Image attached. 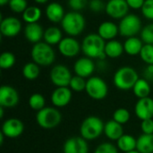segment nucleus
<instances>
[{
  "instance_id": "13",
  "label": "nucleus",
  "mask_w": 153,
  "mask_h": 153,
  "mask_svg": "<svg viewBox=\"0 0 153 153\" xmlns=\"http://www.w3.org/2000/svg\"><path fill=\"white\" fill-rule=\"evenodd\" d=\"M64 153H89L88 142L80 136L68 138L63 145Z\"/></svg>"
},
{
  "instance_id": "5",
  "label": "nucleus",
  "mask_w": 153,
  "mask_h": 153,
  "mask_svg": "<svg viewBox=\"0 0 153 153\" xmlns=\"http://www.w3.org/2000/svg\"><path fill=\"white\" fill-rule=\"evenodd\" d=\"M30 55L33 62L39 66H48L54 63L56 58V54L51 45L41 41L34 44Z\"/></svg>"
},
{
  "instance_id": "42",
  "label": "nucleus",
  "mask_w": 153,
  "mask_h": 153,
  "mask_svg": "<svg viewBox=\"0 0 153 153\" xmlns=\"http://www.w3.org/2000/svg\"><path fill=\"white\" fill-rule=\"evenodd\" d=\"M141 130L143 134H153V119H145L141 123Z\"/></svg>"
},
{
  "instance_id": "41",
  "label": "nucleus",
  "mask_w": 153,
  "mask_h": 153,
  "mask_svg": "<svg viewBox=\"0 0 153 153\" xmlns=\"http://www.w3.org/2000/svg\"><path fill=\"white\" fill-rule=\"evenodd\" d=\"M69 6L75 12L84 9L88 4V0H68Z\"/></svg>"
},
{
  "instance_id": "47",
  "label": "nucleus",
  "mask_w": 153,
  "mask_h": 153,
  "mask_svg": "<svg viewBox=\"0 0 153 153\" xmlns=\"http://www.w3.org/2000/svg\"><path fill=\"white\" fill-rule=\"evenodd\" d=\"M0 117L3 118L4 117V108L0 107Z\"/></svg>"
},
{
  "instance_id": "7",
  "label": "nucleus",
  "mask_w": 153,
  "mask_h": 153,
  "mask_svg": "<svg viewBox=\"0 0 153 153\" xmlns=\"http://www.w3.org/2000/svg\"><path fill=\"white\" fill-rule=\"evenodd\" d=\"M85 91L91 99L94 100H102L108 96V86L102 78L91 76L87 80Z\"/></svg>"
},
{
  "instance_id": "36",
  "label": "nucleus",
  "mask_w": 153,
  "mask_h": 153,
  "mask_svg": "<svg viewBox=\"0 0 153 153\" xmlns=\"http://www.w3.org/2000/svg\"><path fill=\"white\" fill-rule=\"evenodd\" d=\"M141 39L144 44L153 45V23H150L143 28L141 31Z\"/></svg>"
},
{
  "instance_id": "48",
  "label": "nucleus",
  "mask_w": 153,
  "mask_h": 153,
  "mask_svg": "<svg viewBox=\"0 0 153 153\" xmlns=\"http://www.w3.org/2000/svg\"><path fill=\"white\" fill-rule=\"evenodd\" d=\"M126 153H140L137 150H134V151H132V152H126Z\"/></svg>"
},
{
  "instance_id": "24",
  "label": "nucleus",
  "mask_w": 153,
  "mask_h": 153,
  "mask_svg": "<svg viewBox=\"0 0 153 153\" xmlns=\"http://www.w3.org/2000/svg\"><path fill=\"white\" fill-rule=\"evenodd\" d=\"M137 139L131 134H124L117 141V147L124 153L136 150Z\"/></svg>"
},
{
  "instance_id": "30",
  "label": "nucleus",
  "mask_w": 153,
  "mask_h": 153,
  "mask_svg": "<svg viewBox=\"0 0 153 153\" xmlns=\"http://www.w3.org/2000/svg\"><path fill=\"white\" fill-rule=\"evenodd\" d=\"M41 16V10L37 6H28L22 13V19L27 23L37 22Z\"/></svg>"
},
{
  "instance_id": "17",
  "label": "nucleus",
  "mask_w": 153,
  "mask_h": 153,
  "mask_svg": "<svg viewBox=\"0 0 153 153\" xmlns=\"http://www.w3.org/2000/svg\"><path fill=\"white\" fill-rule=\"evenodd\" d=\"M96 69V65L93 60L90 57H81L74 63V71L75 75L81 76L82 78H90L92 76Z\"/></svg>"
},
{
  "instance_id": "2",
  "label": "nucleus",
  "mask_w": 153,
  "mask_h": 153,
  "mask_svg": "<svg viewBox=\"0 0 153 153\" xmlns=\"http://www.w3.org/2000/svg\"><path fill=\"white\" fill-rule=\"evenodd\" d=\"M105 123L97 116L87 117L81 124L80 134L88 141H94L98 139L102 134H104Z\"/></svg>"
},
{
  "instance_id": "21",
  "label": "nucleus",
  "mask_w": 153,
  "mask_h": 153,
  "mask_svg": "<svg viewBox=\"0 0 153 153\" xmlns=\"http://www.w3.org/2000/svg\"><path fill=\"white\" fill-rule=\"evenodd\" d=\"M46 15L48 19L55 23L61 22L64 19L65 13L63 6L56 2L50 3L46 8Z\"/></svg>"
},
{
  "instance_id": "33",
  "label": "nucleus",
  "mask_w": 153,
  "mask_h": 153,
  "mask_svg": "<svg viewBox=\"0 0 153 153\" xmlns=\"http://www.w3.org/2000/svg\"><path fill=\"white\" fill-rule=\"evenodd\" d=\"M86 83H87V81L85 80V78H82L78 75H74L71 79L69 88L73 91L82 92L86 90Z\"/></svg>"
},
{
  "instance_id": "35",
  "label": "nucleus",
  "mask_w": 153,
  "mask_h": 153,
  "mask_svg": "<svg viewBox=\"0 0 153 153\" xmlns=\"http://www.w3.org/2000/svg\"><path fill=\"white\" fill-rule=\"evenodd\" d=\"M140 57L146 65H153V45L144 44L140 52Z\"/></svg>"
},
{
  "instance_id": "22",
  "label": "nucleus",
  "mask_w": 153,
  "mask_h": 153,
  "mask_svg": "<svg viewBox=\"0 0 153 153\" xmlns=\"http://www.w3.org/2000/svg\"><path fill=\"white\" fill-rule=\"evenodd\" d=\"M119 32L118 26L112 22H104L99 26L98 34L103 39L108 40L114 39Z\"/></svg>"
},
{
  "instance_id": "31",
  "label": "nucleus",
  "mask_w": 153,
  "mask_h": 153,
  "mask_svg": "<svg viewBox=\"0 0 153 153\" xmlns=\"http://www.w3.org/2000/svg\"><path fill=\"white\" fill-rule=\"evenodd\" d=\"M30 108L34 111H39L46 107V100L40 93H33L30 96L28 100Z\"/></svg>"
},
{
  "instance_id": "4",
  "label": "nucleus",
  "mask_w": 153,
  "mask_h": 153,
  "mask_svg": "<svg viewBox=\"0 0 153 153\" xmlns=\"http://www.w3.org/2000/svg\"><path fill=\"white\" fill-rule=\"evenodd\" d=\"M85 19L79 12H69L65 13L61 22L63 30L70 37H75L82 32L85 28Z\"/></svg>"
},
{
  "instance_id": "14",
  "label": "nucleus",
  "mask_w": 153,
  "mask_h": 153,
  "mask_svg": "<svg viewBox=\"0 0 153 153\" xmlns=\"http://www.w3.org/2000/svg\"><path fill=\"white\" fill-rule=\"evenodd\" d=\"M73 91L69 87H56L51 94V102L59 108L66 107L72 100Z\"/></svg>"
},
{
  "instance_id": "29",
  "label": "nucleus",
  "mask_w": 153,
  "mask_h": 153,
  "mask_svg": "<svg viewBox=\"0 0 153 153\" xmlns=\"http://www.w3.org/2000/svg\"><path fill=\"white\" fill-rule=\"evenodd\" d=\"M39 65L34 62H29L25 64L22 68V75L25 79L29 81L36 80L39 77Z\"/></svg>"
},
{
  "instance_id": "18",
  "label": "nucleus",
  "mask_w": 153,
  "mask_h": 153,
  "mask_svg": "<svg viewBox=\"0 0 153 153\" xmlns=\"http://www.w3.org/2000/svg\"><path fill=\"white\" fill-rule=\"evenodd\" d=\"M134 113L141 121L152 118L153 99L151 97L139 99L134 106Z\"/></svg>"
},
{
  "instance_id": "12",
  "label": "nucleus",
  "mask_w": 153,
  "mask_h": 153,
  "mask_svg": "<svg viewBox=\"0 0 153 153\" xmlns=\"http://www.w3.org/2000/svg\"><path fill=\"white\" fill-rule=\"evenodd\" d=\"M19 103V94L17 91L10 85H2L0 88V107L10 108Z\"/></svg>"
},
{
  "instance_id": "16",
  "label": "nucleus",
  "mask_w": 153,
  "mask_h": 153,
  "mask_svg": "<svg viewBox=\"0 0 153 153\" xmlns=\"http://www.w3.org/2000/svg\"><path fill=\"white\" fill-rule=\"evenodd\" d=\"M22 30V22L15 17H6L1 20L0 31L3 36L13 38L17 36Z\"/></svg>"
},
{
  "instance_id": "9",
  "label": "nucleus",
  "mask_w": 153,
  "mask_h": 153,
  "mask_svg": "<svg viewBox=\"0 0 153 153\" xmlns=\"http://www.w3.org/2000/svg\"><path fill=\"white\" fill-rule=\"evenodd\" d=\"M73 75L70 69L64 65H56L52 67L49 78L56 87H69Z\"/></svg>"
},
{
  "instance_id": "6",
  "label": "nucleus",
  "mask_w": 153,
  "mask_h": 153,
  "mask_svg": "<svg viewBox=\"0 0 153 153\" xmlns=\"http://www.w3.org/2000/svg\"><path fill=\"white\" fill-rule=\"evenodd\" d=\"M62 115L56 107H45L37 112L36 122L43 129H53L60 125Z\"/></svg>"
},
{
  "instance_id": "26",
  "label": "nucleus",
  "mask_w": 153,
  "mask_h": 153,
  "mask_svg": "<svg viewBox=\"0 0 153 153\" xmlns=\"http://www.w3.org/2000/svg\"><path fill=\"white\" fill-rule=\"evenodd\" d=\"M136 150L140 153H153V134L140 135L137 138Z\"/></svg>"
},
{
  "instance_id": "40",
  "label": "nucleus",
  "mask_w": 153,
  "mask_h": 153,
  "mask_svg": "<svg viewBox=\"0 0 153 153\" xmlns=\"http://www.w3.org/2000/svg\"><path fill=\"white\" fill-rule=\"evenodd\" d=\"M89 8L94 13H100L106 9V4L102 0H91L89 2Z\"/></svg>"
},
{
  "instance_id": "19",
  "label": "nucleus",
  "mask_w": 153,
  "mask_h": 153,
  "mask_svg": "<svg viewBox=\"0 0 153 153\" xmlns=\"http://www.w3.org/2000/svg\"><path fill=\"white\" fill-rule=\"evenodd\" d=\"M44 30L40 24L38 22L33 23H28L24 28V36L31 43H38L40 42V40L44 37Z\"/></svg>"
},
{
  "instance_id": "39",
  "label": "nucleus",
  "mask_w": 153,
  "mask_h": 153,
  "mask_svg": "<svg viewBox=\"0 0 153 153\" xmlns=\"http://www.w3.org/2000/svg\"><path fill=\"white\" fill-rule=\"evenodd\" d=\"M142 13L146 19L153 20V0H145L142 7Z\"/></svg>"
},
{
  "instance_id": "20",
  "label": "nucleus",
  "mask_w": 153,
  "mask_h": 153,
  "mask_svg": "<svg viewBox=\"0 0 153 153\" xmlns=\"http://www.w3.org/2000/svg\"><path fill=\"white\" fill-rule=\"evenodd\" d=\"M104 134L108 139L113 142H117L122 135H124L123 126L115 120H109L105 123L104 126Z\"/></svg>"
},
{
  "instance_id": "44",
  "label": "nucleus",
  "mask_w": 153,
  "mask_h": 153,
  "mask_svg": "<svg viewBox=\"0 0 153 153\" xmlns=\"http://www.w3.org/2000/svg\"><path fill=\"white\" fill-rule=\"evenodd\" d=\"M144 77L147 81H153V65H147L144 69Z\"/></svg>"
},
{
  "instance_id": "3",
  "label": "nucleus",
  "mask_w": 153,
  "mask_h": 153,
  "mask_svg": "<svg viewBox=\"0 0 153 153\" xmlns=\"http://www.w3.org/2000/svg\"><path fill=\"white\" fill-rule=\"evenodd\" d=\"M139 80L137 72L131 66H123L117 70L113 77L114 85L120 91L132 90Z\"/></svg>"
},
{
  "instance_id": "15",
  "label": "nucleus",
  "mask_w": 153,
  "mask_h": 153,
  "mask_svg": "<svg viewBox=\"0 0 153 153\" xmlns=\"http://www.w3.org/2000/svg\"><path fill=\"white\" fill-rule=\"evenodd\" d=\"M58 50L65 57H74L82 50V45L74 37H66L58 44Z\"/></svg>"
},
{
  "instance_id": "1",
  "label": "nucleus",
  "mask_w": 153,
  "mask_h": 153,
  "mask_svg": "<svg viewBox=\"0 0 153 153\" xmlns=\"http://www.w3.org/2000/svg\"><path fill=\"white\" fill-rule=\"evenodd\" d=\"M106 42L98 33L88 34L82 42V51L83 54L91 59L97 58L99 60H105L107 56L105 54Z\"/></svg>"
},
{
  "instance_id": "25",
  "label": "nucleus",
  "mask_w": 153,
  "mask_h": 153,
  "mask_svg": "<svg viewBox=\"0 0 153 153\" xmlns=\"http://www.w3.org/2000/svg\"><path fill=\"white\" fill-rule=\"evenodd\" d=\"M134 96L139 99H143L150 97L152 89L149 81H147L144 78H139V80L134 84V88L132 89Z\"/></svg>"
},
{
  "instance_id": "27",
  "label": "nucleus",
  "mask_w": 153,
  "mask_h": 153,
  "mask_svg": "<svg viewBox=\"0 0 153 153\" xmlns=\"http://www.w3.org/2000/svg\"><path fill=\"white\" fill-rule=\"evenodd\" d=\"M124 51V45L117 40L112 39L106 43L105 54L109 58H117L123 54Z\"/></svg>"
},
{
  "instance_id": "46",
  "label": "nucleus",
  "mask_w": 153,
  "mask_h": 153,
  "mask_svg": "<svg viewBox=\"0 0 153 153\" xmlns=\"http://www.w3.org/2000/svg\"><path fill=\"white\" fill-rule=\"evenodd\" d=\"M36 3H38V4H45V3H47L48 0H34Z\"/></svg>"
},
{
  "instance_id": "10",
  "label": "nucleus",
  "mask_w": 153,
  "mask_h": 153,
  "mask_svg": "<svg viewBox=\"0 0 153 153\" xmlns=\"http://www.w3.org/2000/svg\"><path fill=\"white\" fill-rule=\"evenodd\" d=\"M24 131V125L22 120L16 117H11L6 119L1 128V133L10 139H15L21 136Z\"/></svg>"
},
{
  "instance_id": "8",
  "label": "nucleus",
  "mask_w": 153,
  "mask_h": 153,
  "mask_svg": "<svg viewBox=\"0 0 153 153\" xmlns=\"http://www.w3.org/2000/svg\"><path fill=\"white\" fill-rule=\"evenodd\" d=\"M119 33L124 37H135L140 31H142V21L136 14L128 13L123 19H121L118 25Z\"/></svg>"
},
{
  "instance_id": "43",
  "label": "nucleus",
  "mask_w": 153,
  "mask_h": 153,
  "mask_svg": "<svg viewBox=\"0 0 153 153\" xmlns=\"http://www.w3.org/2000/svg\"><path fill=\"white\" fill-rule=\"evenodd\" d=\"M129 7L133 9H142L145 0H126Z\"/></svg>"
},
{
  "instance_id": "45",
  "label": "nucleus",
  "mask_w": 153,
  "mask_h": 153,
  "mask_svg": "<svg viewBox=\"0 0 153 153\" xmlns=\"http://www.w3.org/2000/svg\"><path fill=\"white\" fill-rule=\"evenodd\" d=\"M9 1H10V0H0V4L3 6V5L6 4L7 3H9Z\"/></svg>"
},
{
  "instance_id": "11",
  "label": "nucleus",
  "mask_w": 153,
  "mask_h": 153,
  "mask_svg": "<svg viewBox=\"0 0 153 153\" xmlns=\"http://www.w3.org/2000/svg\"><path fill=\"white\" fill-rule=\"evenodd\" d=\"M105 11L113 19H123L128 14L129 5L126 0H109L106 4Z\"/></svg>"
},
{
  "instance_id": "28",
  "label": "nucleus",
  "mask_w": 153,
  "mask_h": 153,
  "mask_svg": "<svg viewBox=\"0 0 153 153\" xmlns=\"http://www.w3.org/2000/svg\"><path fill=\"white\" fill-rule=\"evenodd\" d=\"M44 40L46 43L49 45H56L59 44L62 39V32L59 28L57 27H49L44 32Z\"/></svg>"
},
{
  "instance_id": "38",
  "label": "nucleus",
  "mask_w": 153,
  "mask_h": 153,
  "mask_svg": "<svg viewBox=\"0 0 153 153\" xmlns=\"http://www.w3.org/2000/svg\"><path fill=\"white\" fill-rule=\"evenodd\" d=\"M94 153H118V149L111 143H102L97 146Z\"/></svg>"
},
{
  "instance_id": "37",
  "label": "nucleus",
  "mask_w": 153,
  "mask_h": 153,
  "mask_svg": "<svg viewBox=\"0 0 153 153\" xmlns=\"http://www.w3.org/2000/svg\"><path fill=\"white\" fill-rule=\"evenodd\" d=\"M8 4L10 9L17 13H23L28 7V4L26 0H10Z\"/></svg>"
},
{
  "instance_id": "34",
  "label": "nucleus",
  "mask_w": 153,
  "mask_h": 153,
  "mask_svg": "<svg viewBox=\"0 0 153 153\" xmlns=\"http://www.w3.org/2000/svg\"><path fill=\"white\" fill-rule=\"evenodd\" d=\"M15 64V56L11 52H4L0 56V67L4 70L12 68Z\"/></svg>"
},
{
  "instance_id": "23",
  "label": "nucleus",
  "mask_w": 153,
  "mask_h": 153,
  "mask_svg": "<svg viewBox=\"0 0 153 153\" xmlns=\"http://www.w3.org/2000/svg\"><path fill=\"white\" fill-rule=\"evenodd\" d=\"M143 41L137 37H130L124 43V49L129 56L140 55V52L143 47Z\"/></svg>"
},
{
  "instance_id": "32",
  "label": "nucleus",
  "mask_w": 153,
  "mask_h": 153,
  "mask_svg": "<svg viewBox=\"0 0 153 153\" xmlns=\"http://www.w3.org/2000/svg\"><path fill=\"white\" fill-rule=\"evenodd\" d=\"M113 120H115L116 122L119 123L120 125H125L127 122H129L130 118H131V115L128 109L125 108H119L117 109H116L113 113Z\"/></svg>"
}]
</instances>
